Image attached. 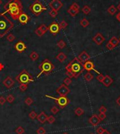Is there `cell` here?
<instances>
[{
    "label": "cell",
    "instance_id": "1",
    "mask_svg": "<svg viewBox=\"0 0 120 134\" xmlns=\"http://www.w3.org/2000/svg\"><path fill=\"white\" fill-rule=\"evenodd\" d=\"M4 8L5 11L3 14L8 13L14 21H17L19 15L23 12V5L20 0H9L4 5Z\"/></svg>",
    "mask_w": 120,
    "mask_h": 134
},
{
    "label": "cell",
    "instance_id": "2",
    "mask_svg": "<svg viewBox=\"0 0 120 134\" xmlns=\"http://www.w3.org/2000/svg\"><path fill=\"white\" fill-rule=\"evenodd\" d=\"M14 28V24L3 13L0 14V37L5 36Z\"/></svg>",
    "mask_w": 120,
    "mask_h": 134
},
{
    "label": "cell",
    "instance_id": "3",
    "mask_svg": "<svg viewBox=\"0 0 120 134\" xmlns=\"http://www.w3.org/2000/svg\"><path fill=\"white\" fill-rule=\"evenodd\" d=\"M65 70H71L75 75V78H77L84 70L83 63L78 59V58H75L66 65Z\"/></svg>",
    "mask_w": 120,
    "mask_h": 134
},
{
    "label": "cell",
    "instance_id": "4",
    "mask_svg": "<svg viewBox=\"0 0 120 134\" xmlns=\"http://www.w3.org/2000/svg\"><path fill=\"white\" fill-rule=\"evenodd\" d=\"M38 68L40 70V72L37 75V77H39L42 75H44L45 76L49 75L55 69V66L53 65L52 63L49 59L44 60L41 64L39 65Z\"/></svg>",
    "mask_w": 120,
    "mask_h": 134
},
{
    "label": "cell",
    "instance_id": "5",
    "mask_svg": "<svg viewBox=\"0 0 120 134\" xmlns=\"http://www.w3.org/2000/svg\"><path fill=\"white\" fill-rule=\"evenodd\" d=\"M15 80L21 84H29L30 83L35 81L33 77L26 70H23L17 75L15 77Z\"/></svg>",
    "mask_w": 120,
    "mask_h": 134
},
{
    "label": "cell",
    "instance_id": "6",
    "mask_svg": "<svg viewBox=\"0 0 120 134\" xmlns=\"http://www.w3.org/2000/svg\"><path fill=\"white\" fill-rule=\"evenodd\" d=\"M30 11L36 16H39L42 12L46 10V7H44L39 0H36L29 7Z\"/></svg>",
    "mask_w": 120,
    "mask_h": 134
},
{
    "label": "cell",
    "instance_id": "7",
    "mask_svg": "<svg viewBox=\"0 0 120 134\" xmlns=\"http://www.w3.org/2000/svg\"><path fill=\"white\" fill-rule=\"evenodd\" d=\"M45 97L51 98V99H53V100H55V102L58 105L59 107H60V108H62V109L65 108L70 103V100L66 96H60V97H58V98H54V97L49 96V95H45Z\"/></svg>",
    "mask_w": 120,
    "mask_h": 134
},
{
    "label": "cell",
    "instance_id": "8",
    "mask_svg": "<svg viewBox=\"0 0 120 134\" xmlns=\"http://www.w3.org/2000/svg\"><path fill=\"white\" fill-rule=\"evenodd\" d=\"M48 28H49V31L51 32V34H52L53 36H56L57 34H58L60 30L59 24L56 21L51 22Z\"/></svg>",
    "mask_w": 120,
    "mask_h": 134
},
{
    "label": "cell",
    "instance_id": "9",
    "mask_svg": "<svg viewBox=\"0 0 120 134\" xmlns=\"http://www.w3.org/2000/svg\"><path fill=\"white\" fill-rule=\"evenodd\" d=\"M56 92L60 95L63 96H66L70 92V89L68 88V86H66L65 84H61L60 86L56 89Z\"/></svg>",
    "mask_w": 120,
    "mask_h": 134
},
{
    "label": "cell",
    "instance_id": "10",
    "mask_svg": "<svg viewBox=\"0 0 120 134\" xmlns=\"http://www.w3.org/2000/svg\"><path fill=\"white\" fill-rule=\"evenodd\" d=\"M63 4L60 1V0H52L49 3V7L51 9L56 10V11H59L61 8L63 7Z\"/></svg>",
    "mask_w": 120,
    "mask_h": 134
},
{
    "label": "cell",
    "instance_id": "11",
    "mask_svg": "<svg viewBox=\"0 0 120 134\" xmlns=\"http://www.w3.org/2000/svg\"><path fill=\"white\" fill-rule=\"evenodd\" d=\"M30 19H31V18H30V16L28 15L27 14L24 13V12H23L21 15H19V17H18V18L19 22H20L22 25H26L28 22L30 21Z\"/></svg>",
    "mask_w": 120,
    "mask_h": 134
},
{
    "label": "cell",
    "instance_id": "12",
    "mask_svg": "<svg viewBox=\"0 0 120 134\" xmlns=\"http://www.w3.org/2000/svg\"><path fill=\"white\" fill-rule=\"evenodd\" d=\"M14 49H15V51H17L18 52L21 53H23L27 49V46L23 41L20 40L17 43H15V46H14Z\"/></svg>",
    "mask_w": 120,
    "mask_h": 134
},
{
    "label": "cell",
    "instance_id": "13",
    "mask_svg": "<svg viewBox=\"0 0 120 134\" xmlns=\"http://www.w3.org/2000/svg\"><path fill=\"white\" fill-rule=\"evenodd\" d=\"M3 84L4 86L7 88V89H11L12 88L14 84H15V82L14 81V79L10 77V76H8L3 81Z\"/></svg>",
    "mask_w": 120,
    "mask_h": 134
},
{
    "label": "cell",
    "instance_id": "14",
    "mask_svg": "<svg viewBox=\"0 0 120 134\" xmlns=\"http://www.w3.org/2000/svg\"><path fill=\"white\" fill-rule=\"evenodd\" d=\"M83 68H84V70H87L88 72H90L91 70H94L95 72H98L97 71L94 69V64L93 63V62L89 61V60L85 62V63L83 64ZM98 75L100 74L99 72H98Z\"/></svg>",
    "mask_w": 120,
    "mask_h": 134
},
{
    "label": "cell",
    "instance_id": "15",
    "mask_svg": "<svg viewBox=\"0 0 120 134\" xmlns=\"http://www.w3.org/2000/svg\"><path fill=\"white\" fill-rule=\"evenodd\" d=\"M105 37L102 35L101 33L98 32L96 35L95 37H93V41L98 45H100L104 41H105Z\"/></svg>",
    "mask_w": 120,
    "mask_h": 134
},
{
    "label": "cell",
    "instance_id": "16",
    "mask_svg": "<svg viewBox=\"0 0 120 134\" xmlns=\"http://www.w3.org/2000/svg\"><path fill=\"white\" fill-rule=\"evenodd\" d=\"M89 122L93 127H96L97 125H98V124H100V120L96 114H93L89 120Z\"/></svg>",
    "mask_w": 120,
    "mask_h": 134
},
{
    "label": "cell",
    "instance_id": "17",
    "mask_svg": "<svg viewBox=\"0 0 120 134\" xmlns=\"http://www.w3.org/2000/svg\"><path fill=\"white\" fill-rule=\"evenodd\" d=\"M78 59L82 63H85V62H86V61H88L90 59V56L86 52V51H83L82 52L79 56H78Z\"/></svg>",
    "mask_w": 120,
    "mask_h": 134
},
{
    "label": "cell",
    "instance_id": "18",
    "mask_svg": "<svg viewBox=\"0 0 120 134\" xmlns=\"http://www.w3.org/2000/svg\"><path fill=\"white\" fill-rule=\"evenodd\" d=\"M47 117H48V116L46 115V114L45 112H42L39 114H38L37 117V119L41 124H44L46 121H47Z\"/></svg>",
    "mask_w": 120,
    "mask_h": 134
},
{
    "label": "cell",
    "instance_id": "19",
    "mask_svg": "<svg viewBox=\"0 0 120 134\" xmlns=\"http://www.w3.org/2000/svg\"><path fill=\"white\" fill-rule=\"evenodd\" d=\"M113 79L109 76V75H106L105 76V78H104V79H103V81L102 82L103 83V84L106 86V87H108V86H110L112 84H113Z\"/></svg>",
    "mask_w": 120,
    "mask_h": 134
},
{
    "label": "cell",
    "instance_id": "20",
    "mask_svg": "<svg viewBox=\"0 0 120 134\" xmlns=\"http://www.w3.org/2000/svg\"><path fill=\"white\" fill-rule=\"evenodd\" d=\"M56 58L58 60H59L60 63H63L67 58V56L64 53L60 52L56 56Z\"/></svg>",
    "mask_w": 120,
    "mask_h": 134
},
{
    "label": "cell",
    "instance_id": "21",
    "mask_svg": "<svg viewBox=\"0 0 120 134\" xmlns=\"http://www.w3.org/2000/svg\"><path fill=\"white\" fill-rule=\"evenodd\" d=\"M109 42L113 45V47L114 48V47H116V46H118L119 43H120V39H118L117 38L115 37H113L110 39Z\"/></svg>",
    "mask_w": 120,
    "mask_h": 134
},
{
    "label": "cell",
    "instance_id": "22",
    "mask_svg": "<svg viewBox=\"0 0 120 134\" xmlns=\"http://www.w3.org/2000/svg\"><path fill=\"white\" fill-rule=\"evenodd\" d=\"M29 57L32 61H36L39 58V55L36 51H32L30 54V56H29Z\"/></svg>",
    "mask_w": 120,
    "mask_h": 134
},
{
    "label": "cell",
    "instance_id": "23",
    "mask_svg": "<svg viewBox=\"0 0 120 134\" xmlns=\"http://www.w3.org/2000/svg\"><path fill=\"white\" fill-rule=\"evenodd\" d=\"M107 11H108V13L110 14V15H114L116 13H117V8L115 7L114 5H111L110 7L108 8V9H107Z\"/></svg>",
    "mask_w": 120,
    "mask_h": 134
},
{
    "label": "cell",
    "instance_id": "24",
    "mask_svg": "<svg viewBox=\"0 0 120 134\" xmlns=\"http://www.w3.org/2000/svg\"><path fill=\"white\" fill-rule=\"evenodd\" d=\"M93 75H92L90 72H88L87 73L84 75V79L86 82H90L93 79Z\"/></svg>",
    "mask_w": 120,
    "mask_h": 134
},
{
    "label": "cell",
    "instance_id": "25",
    "mask_svg": "<svg viewBox=\"0 0 120 134\" xmlns=\"http://www.w3.org/2000/svg\"><path fill=\"white\" fill-rule=\"evenodd\" d=\"M79 11H77V10H75V9H73V8H72L70 7L68 10V14L70 15L73 16V17L75 16L76 15H77L79 14Z\"/></svg>",
    "mask_w": 120,
    "mask_h": 134
},
{
    "label": "cell",
    "instance_id": "26",
    "mask_svg": "<svg viewBox=\"0 0 120 134\" xmlns=\"http://www.w3.org/2000/svg\"><path fill=\"white\" fill-rule=\"evenodd\" d=\"M75 113L77 116L80 117V116H82V114H84V110L82 109L81 107H77V108H76V109H75Z\"/></svg>",
    "mask_w": 120,
    "mask_h": 134
},
{
    "label": "cell",
    "instance_id": "27",
    "mask_svg": "<svg viewBox=\"0 0 120 134\" xmlns=\"http://www.w3.org/2000/svg\"><path fill=\"white\" fill-rule=\"evenodd\" d=\"M80 24H81V25L82 26L83 28H86L87 26L89 25V21L86 18H83V19L81 20Z\"/></svg>",
    "mask_w": 120,
    "mask_h": 134
},
{
    "label": "cell",
    "instance_id": "28",
    "mask_svg": "<svg viewBox=\"0 0 120 134\" xmlns=\"http://www.w3.org/2000/svg\"><path fill=\"white\" fill-rule=\"evenodd\" d=\"M82 12L84 14H86V15H88L89 13H90L91 11V8L89 7V6H87V5H85L84 7L82 8Z\"/></svg>",
    "mask_w": 120,
    "mask_h": 134
},
{
    "label": "cell",
    "instance_id": "29",
    "mask_svg": "<svg viewBox=\"0 0 120 134\" xmlns=\"http://www.w3.org/2000/svg\"><path fill=\"white\" fill-rule=\"evenodd\" d=\"M57 46L58 48L61 49H64L66 46V43L63 39H60V41L57 43Z\"/></svg>",
    "mask_w": 120,
    "mask_h": 134
},
{
    "label": "cell",
    "instance_id": "30",
    "mask_svg": "<svg viewBox=\"0 0 120 134\" xmlns=\"http://www.w3.org/2000/svg\"><path fill=\"white\" fill-rule=\"evenodd\" d=\"M6 100H7V101L8 103H12L15 100V97L12 94H9V95H8V96L7 97Z\"/></svg>",
    "mask_w": 120,
    "mask_h": 134
},
{
    "label": "cell",
    "instance_id": "31",
    "mask_svg": "<svg viewBox=\"0 0 120 134\" xmlns=\"http://www.w3.org/2000/svg\"><path fill=\"white\" fill-rule=\"evenodd\" d=\"M68 22H66L65 21H64V20H63V21L59 23V26H60V29H65V28L68 27Z\"/></svg>",
    "mask_w": 120,
    "mask_h": 134
},
{
    "label": "cell",
    "instance_id": "32",
    "mask_svg": "<svg viewBox=\"0 0 120 134\" xmlns=\"http://www.w3.org/2000/svg\"><path fill=\"white\" fill-rule=\"evenodd\" d=\"M33 102H34V100H33L32 98H30V97L26 98L25 100V103L27 105H28V106H30L33 103Z\"/></svg>",
    "mask_w": 120,
    "mask_h": 134
},
{
    "label": "cell",
    "instance_id": "33",
    "mask_svg": "<svg viewBox=\"0 0 120 134\" xmlns=\"http://www.w3.org/2000/svg\"><path fill=\"white\" fill-rule=\"evenodd\" d=\"M37 115L38 114H37V112H35V111H32V112H30V114H29V117H30L32 120H35V119H37Z\"/></svg>",
    "mask_w": 120,
    "mask_h": 134
},
{
    "label": "cell",
    "instance_id": "34",
    "mask_svg": "<svg viewBox=\"0 0 120 134\" xmlns=\"http://www.w3.org/2000/svg\"><path fill=\"white\" fill-rule=\"evenodd\" d=\"M15 133L17 134H23L25 133V129L22 127H18L15 129Z\"/></svg>",
    "mask_w": 120,
    "mask_h": 134
},
{
    "label": "cell",
    "instance_id": "35",
    "mask_svg": "<svg viewBox=\"0 0 120 134\" xmlns=\"http://www.w3.org/2000/svg\"><path fill=\"white\" fill-rule=\"evenodd\" d=\"M7 39L8 42H13L15 39V37L13 34H9V35H8L7 37Z\"/></svg>",
    "mask_w": 120,
    "mask_h": 134
},
{
    "label": "cell",
    "instance_id": "36",
    "mask_svg": "<svg viewBox=\"0 0 120 134\" xmlns=\"http://www.w3.org/2000/svg\"><path fill=\"white\" fill-rule=\"evenodd\" d=\"M58 11H56V10H53V9H51L49 12V14L50 15L51 17H52V18H56L57 15H58Z\"/></svg>",
    "mask_w": 120,
    "mask_h": 134
},
{
    "label": "cell",
    "instance_id": "37",
    "mask_svg": "<svg viewBox=\"0 0 120 134\" xmlns=\"http://www.w3.org/2000/svg\"><path fill=\"white\" fill-rule=\"evenodd\" d=\"M55 121H56V118H55L53 115L48 116V117H47V121H48L50 124H53V123L55 122Z\"/></svg>",
    "mask_w": 120,
    "mask_h": 134
},
{
    "label": "cell",
    "instance_id": "38",
    "mask_svg": "<svg viewBox=\"0 0 120 134\" xmlns=\"http://www.w3.org/2000/svg\"><path fill=\"white\" fill-rule=\"evenodd\" d=\"M39 28L42 30V31L44 34H46V33L47 32V31H49V28H48L46 25H44V24H42L41 26L39 27Z\"/></svg>",
    "mask_w": 120,
    "mask_h": 134
},
{
    "label": "cell",
    "instance_id": "39",
    "mask_svg": "<svg viewBox=\"0 0 120 134\" xmlns=\"http://www.w3.org/2000/svg\"><path fill=\"white\" fill-rule=\"evenodd\" d=\"M35 34L37 35L38 37H42L44 35V33L42 31V30L39 28H38L37 30H35Z\"/></svg>",
    "mask_w": 120,
    "mask_h": 134
},
{
    "label": "cell",
    "instance_id": "40",
    "mask_svg": "<svg viewBox=\"0 0 120 134\" xmlns=\"http://www.w3.org/2000/svg\"><path fill=\"white\" fill-rule=\"evenodd\" d=\"M28 87V84H21L19 86V89L22 92H25L27 90Z\"/></svg>",
    "mask_w": 120,
    "mask_h": 134
},
{
    "label": "cell",
    "instance_id": "41",
    "mask_svg": "<svg viewBox=\"0 0 120 134\" xmlns=\"http://www.w3.org/2000/svg\"><path fill=\"white\" fill-rule=\"evenodd\" d=\"M37 134H45L46 130L44 127H39L36 131Z\"/></svg>",
    "mask_w": 120,
    "mask_h": 134
},
{
    "label": "cell",
    "instance_id": "42",
    "mask_svg": "<svg viewBox=\"0 0 120 134\" xmlns=\"http://www.w3.org/2000/svg\"><path fill=\"white\" fill-rule=\"evenodd\" d=\"M63 83H64V84H65L66 86H69V85H70L71 84H72V80H71V79L70 78V77H67V78H65V79H64V81H63Z\"/></svg>",
    "mask_w": 120,
    "mask_h": 134
},
{
    "label": "cell",
    "instance_id": "43",
    "mask_svg": "<svg viewBox=\"0 0 120 134\" xmlns=\"http://www.w3.org/2000/svg\"><path fill=\"white\" fill-rule=\"evenodd\" d=\"M51 112H52L53 114H56L58 112H59V109L56 106H53L52 108L51 109Z\"/></svg>",
    "mask_w": 120,
    "mask_h": 134
},
{
    "label": "cell",
    "instance_id": "44",
    "mask_svg": "<svg viewBox=\"0 0 120 134\" xmlns=\"http://www.w3.org/2000/svg\"><path fill=\"white\" fill-rule=\"evenodd\" d=\"M65 74H66V75L68 76V77H70V79H71V78L75 77V75H74V73H73L71 70H66Z\"/></svg>",
    "mask_w": 120,
    "mask_h": 134
},
{
    "label": "cell",
    "instance_id": "45",
    "mask_svg": "<svg viewBox=\"0 0 120 134\" xmlns=\"http://www.w3.org/2000/svg\"><path fill=\"white\" fill-rule=\"evenodd\" d=\"M70 8L75 9V10H77V11H79V6L78 4H77L76 2H74L71 6H70Z\"/></svg>",
    "mask_w": 120,
    "mask_h": 134
},
{
    "label": "cell",
    "instance_id": "46",
    "mask_svg": "<svg viewBox=\"0 0 120 134\" xmlns=\"http://www.w3.org/2000/svg\"><path fill=\"white\" fill-rule=\"evenodd\" d=\"M104 78H105V77H104L103 75H101V74H99V75H98L97 77H96V79H97L98 81L100 82H102L103 81Z\"/></svg>",
    "mask_w": 120,
    "mask_h": 134
},
{
    "label": "cell",
    "instance_id": "47",
    "mask_svg": "<svg viewBox=\"0 0 120 134\" xmlns=\"http://www.w3.org/2000/svg\"><path fill=\"white\" fill-rule=\"evenodd\" d=\"M107 108L105 107V106H101L100 107V109H99V112H100V113H105V112H107Z\"/></svg>",
    "mask_w": 120,
    "mask_h": 134
},
{
    "label": "cell",
    "instance_id": "48",
    "mask_svg": "<svg viewBox=\"0 0 120 134\" xmlns=\"http://www.w3.org/2000/svg\"><path fill=\"white\" fill-rule=\"evenodd\" d=\"M104 131H105V129L102 127H99L97 129H96V132H97L98 134H101Z\"/></svg>",
    "mask_w": 120,
    "mask_h": 134
},
{
    "label": "cell",
    "instance_id": "49",
    "mask_svg": "<svg viewBox=\"0 0 120 134\" xmlns=\"http://www.w3.org/2000/svg\"><path fill=\"white\" fill-rule=\"evenodd\" d=\"M6 101H7V100H6V98H5L4 97L0 96V105H4V103H6Z\"/></svg>",
    "mask_w": 120,
    "mask_h": 134
},
{
    "label": "cell",
    "instance_id": "50",
    "mask_svg": "<svg viewBox=\"0 0 120 134\" xmlns=\"http://www.w3.org/2000/svg\"><path fill=\"white\" fill-rule=\"evenodd\" d=\"M98 117H99V119H100V121H102V120H104L106 118V115H105V113H100L99 114Z\"/></svg>",
    "mask_w": 120,
    "mask_h": 134
},
{
    "label": "cell",
    "instance_id": "51",
    "mask_svg": "<svg viewBox=\"0 0 120 134\" xmlns=\"http://www.w3.org/2000/svg\"><path fill=\"white\" fill-rule=\"evenodd\" d=\"M106 47H107V49H109V50H113V49H114V47H113V46L109 42H107V44H106Z\"/></svg>",
    "mask_w": 120,
    "mask_h": 134
},
{
    "label": "cell",
    "instance_id": "52",
    "mask_svg": "<svg viewBox=\"0 0 120 134\" xmlns=\"http://www.w3.org/2000/svg\"><path fill=\"white\" fill-rule=\"evenodd\" d=\"M116 18H117V20H118V21L120 22V11L118 13V14H117Z\"/></svg>",
    "mask_w": 120,
    "mask_h": 134
},
{
    "label": "cell",
    "instance_id": "53",
    "mask_svg": "<svg viewBox=\"0 0 120 134\" xmlns=\"http://www.w3.org/2000/svg\"><path fill=\"white\" fill-rule=\"evenodd\" d=\"M4 65L2 63H0V71L2 70H4Z\"/></svg>",
    "mask_w": 120,
    "mask_h": 134
},
{
    "label": "cell",
    "instance_id": "54",
    "mask_svg": "<svg viewBox=\"0 0 120 134\" xmlns=\"http://www.w3.org/2000/svg\"><path fill=\"white\" fill-rule=\"evenodd\" d=\"M101 134H110L109 131H107V130H105V131H103V132Z\"/></svg>",
    "mask_w": 120,
    "mask_h": 134
},
{
    "label": "cell",
    "instance_id": "55",
    "mask_svg": "<svg viewBox=\"0 0 120 134\" xmlns=\"http://www.w3.org/2000/svg\"><path fill=\"white\" fill-rule=\"evenodd\" d=\"M116 102H117V103L119 105H120V96L117 99V100H116Z\"/></svg>",
    "mask_w": 120,
    "mask_h": 134
},
{
    "label": "cell",
    "instance_id": "56",
    "mask_svg": "<svg viewBox=\"0 0 120 134\" xmlns=\"http://www.w3.org/2000/svg\"><path fill=\"white\" fill-rule=\"evenodd\" d=\"M117 10H119L120 11V4H119V5L117 6Z\"/></svg>",
    "mask_w": 120,
    "mask_h": 134
},
{
    "label": "cell",
    "instance_id": "57",
    "mask_svg": "<svg viewBox=\"0 0 120 134\" xmlns=\"http://www.w3.org/2000/svg\"><path fill=\"white\" fill-rule=\"evenodd\" d=\"M1 3H2V1H1V0H0V5L1 4Z\"/></svg>",
    "mask_w": 120,
    "mask_h": 134
},
{
    "label": "cell",
    "instance_id": "58",
    "mask_svg": "<svg viewBox=\"0 0 120 134\" xmlns=\"http://www.w3.org/2000/svg\"><path fill=\"white\" fill-rule=\"evenodd\" d=\"M63 134H68V133H66V132H65V133H63Z\"/></svg>",
    "mask_w": 120,
    "mask_h": 134
},
{
    "label": "cell",
    "instance_id": "59",
    "mask_svg": "<svg viewBox=\"0 0 120 134\" xmlns=\"http://www.w3.org/2000/svg\"></svg>",
    "mask_w": 120,
    "mask_h": 134
},
{
    "label": "cell",
    "instance_id": "60",
    "mask_svg": "<svg viewBox=\"0 0 120 134\" xmlns=\"http://www.w3.org/2000/svg\"></svg>",
    "mask_w": 120,
    "mask_h": 134
}]
</instances>
